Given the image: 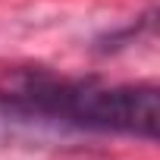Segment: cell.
<instances>
[{
	"mask_svg": "<svg viewBox=\"0 0 160 160\" xmlns=\"http://www.w3.org/2000/svg\"><path fill=\"white\" fill-rule=\"evenodd\" d=\"M3 91L75 132H119L144 141L157 138L160 94L154 85H101L25 69L7 78Z\"/></svg>",
	"mask_w": 160,
	"mask_h": 160,
	"instance_id": "6da1fadb",
	"label": "cell"
},
{
	"mask_svg": "<svg viewBox=\"0 0 160 160\" xmlns=\"http://www.w3.org/2000/svg\"><path fill=\"white\" fill-rule=\"evenodd\" d=\"M78 135L72 126L47 116L44 110L0 91V141L13 144H57Z\"/></svg>",
	"mask_w": 160,
	"mask_h": 160,
	"instance_id": "7a4b0ae2",
	"label": "cell"
}]
</instances>
